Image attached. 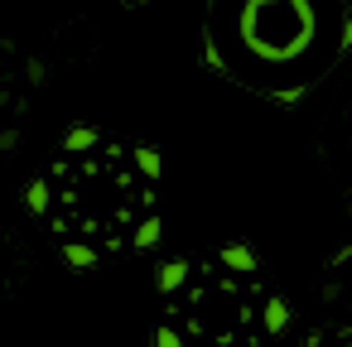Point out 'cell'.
I'll use <instances>...</instances> for the list:
<instances>
[{"label":"cell","instance_id":"obj_1","mask_svg":"<svg viewBox=\"0 0 352 347\" xmlns=\"http://www.w3.org/2000/svg\"><path fill=\"white\" fill-rule=\"evenodd\" d=\"M227 30L251 68L285 73L299 68L323 39V5L318 0H232L222 34Z\"/></svg>","mask_w":352,"mask_h":347},{"label":"cell","instance_id":"obj_2","mask_svg":"<svg viewBox=\"0 0 352 347\" xmlns=\"http://www.w3.org/2000/svg\"><path fill=\"white\" fill-rule=\"evenodd\" d=\"M222 260H227V270H241V275L256 270V256H251V246H241V241H232V246L222 251Z\"/></svg>","mask_w":352,"mask_h":347},{"label":"cell","instance_id":"obj_3","mask_svg":"<svg viewBox=\"0 0 352 347\" xmlns=\"http://www.w3.org/2000/svg\"><path fill=\"white\" fill-rule=\"evenodd\" d=\"M184 280H188V260H169V265L160 270V280H155V284H160L164 294H174V289H179Z\"/></svg>","mask_w":352,"mask_h":347},{"label":"cell","instance_id":"obj_4","mask_svg":"<svg viewBox=\"0 0 352 347\" xmlns=\"http://www.w3.org/2000/svg\"><path fill=\"white\" fill-rule=\"evenodd\" d=\"M289 323V304L285 299H265V333H285Z\"/></svg>","mask_w":352,"mask_h":347},{"label":"cell","instance_id":"obj_5","mask_svg":"<svg viewBox=\"0 0 352 347\" xmlns=\"http://www.w3.org/2000/svg\"><path fill=\"white\" fill-rule=\"evenodd\" d=\"M63 260H68V265H78V270H87V265H97V251H92V246H82V241H68V246H63Z\"/></svg>","mask_w":352,"mask_h":347},{"label":"cell","instance_id":"obj_6","mask_svg":"<svg viewBox=\"0 0 352 347\" xmlns=\"http://www.w3.org/2000/svg\"><path fill=\"white\" fill-rule=\"evenodd\" d=\"M63 145H68V150H92V145H97V131H92V126H73V131L63 135Z\"/></svg>","mask_w":352,"mask_h":347},{"label":"cell","instance_id":"obj_7","mask_svg":"<svg viewBox=\"0 0 352 347\" xmlns=\"http://www.w3.org/2000/svg\"><path fill=\"white\" fill-rule=\"evenodd\" d=\"M25 203H30V212H44V208H49V188H44V183H30V188H25Z\"/></svg>","mask_w":352,"mask_h":347},{"label":"cell","instance_id":"obj_8","mask_svg":"<svg viewBox=\"0 0 352 347\" xmlns=\"http://www.w3.org/2000/svg\"><path fill=\"white\" fill-rule=\"evenodd\" d=\"M155 241H160V217L140 222V232H135V246H155Z\"/></svg>","mask_w":352,"mask_h":347},{"label":"cell","instance_id":"obj_9","mask_svg":"<svg viewBox=\"0 0 352 347\" xmlns=\"http://www.w3.org/2000/svg\"><path fill=\"white\" fill-rule=\"evenodd\" d=\"M135 164H140L150 179H160V155H155V150H135Z\"/></svg>","mask_w":352,"mask_h":347},{"label":"cell","instance_id":"obj_10","mask_svg":"<svg viewBox=\"0 0 352 347\" xmlns=\"http://www.w3.org/2000/svg\"><path fill=\"white\" fill-rule=\"evenodd\" d=\"M155 347H184V337H179L174 328H160V333H155Z\"/></svg>","mask_w":352,"mask_h":347}]
</instances>
